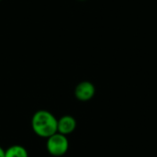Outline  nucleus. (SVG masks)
Masks as SVG:
<instances>
[{
    "label": "nucleus",
    "mask_w": 157,
    "mask_h": 157,
    "mask_svg": "<svg viewBox=\"0 0 157 157\" xmlns=\"http://www.w3.org/2000/svg\"><path fill=\"white\" fill-rule=\"evenodd\" d=\"M58 120L52 113L47 110L37 111L31 120V126L34 132L42 138H49L57 132Z\"/></svg>",
    "instance_id": "1"
},
{
    "label": "nucleus",
    "mask_w": 157,
    "mask_h": 157,
    "mask_svg": "<svg viewBox=\"0 0 157 157\" xmlns=\"http://www.w3.org/2000/svg\"><path fill=\"white\" fill-rule=\"evenodd\" d=\"M69 147L68 139L59 132L47 138V150L53 156L63 155Z\"/></svg>",
    "instance_id": "2"
},
{
    "label": "nucleus",
    "mask_w": 157,
    "mask_h": 157,
    "mask_svg": "<svg viewBox=\"0 0 157 157\" xmlns=\"http://www.w3.org/2000/svg\"><path fill=\"white\" fill-rule=\"evenodd\" d=\"M75 95L77 99L81 101H87L95 95V86L90 82H81L78 84L75 90Z\"/></svg>",
    "instance_id": "3"
},
{
    "label": "nucleus",
    "mask_w": 157,
    "mask_h": 157,
    "mask_svg": "<svg viewBox=\"0 0 157 157\" xmlns=\"http://www.w3.org/2000/svg\"><path fill=\"white\" fill-rule=\"evenodd\" d=\"M76 127V121L72 116H63L57 121V132L67 135L72 133Z\"/></svg>",
    "instance_id": "4"
},
{
    "label": "nucleus",
    "mask_w": 157,
    "mask_h": 157,
    "mask_svg": "<svg viewBox=\"0 0 157 157\" xmlns=\"http://www.w3.org/2000/svg\"><path fill=\"white\" fill-rule=\"evenodd\" d=\"M5 157H28V152L23 146L13 145L6 151Z\"/></svg>",
    "instance_id": "5"
},
{
    "label": "nucleus",
    "mask_w": 157,
    "mask_h": 157,
    "mask_svg": "<svg viewBox=\"0 0 157 157\" xmlns=\"http://www.w3.org/2000/svg\"><path fill=\"white\" fill-rule=\"evenodd\" d=\"M5 155H6V151L2 147H0V157H5Z\"/></svg>",
    "instance_id": "6"
},
{
    "label": "nucleus",
    "mask_w": 157,
    "mask_h": 157,
    "mask_svg": "<svg viewBox=\"0 0 157 157\" xmlns=\"http://www.w3.org/2000/svg\"><path fill=\"white\" fill-rule=\"evenodd\" d=\"M79 1H85V0H79Z\"/></svg>",
    "instance_id": "7"
},
{
    "label": "nucleus",
    "mask_w": 157,
    "mask_h": 157,
    "mask_svg": "<svg viewBox=\"0 0 157 157\" xmlns=\"http://www.w3.org/2000/svg\"><path fill=\"white\" fill-rule=\"evenodd\" d=\"M0 1H1V0H0Z\"/></svg>",
    "instance_id": "8"
}]
</instances>
